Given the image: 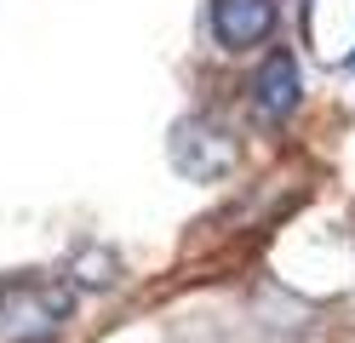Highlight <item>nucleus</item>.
<instances>
[{
	"instance_id": "nucleus-1",
	"label": "nucleus",
	"mask_w": 355,
	"mask_h": 343,
	"mask_svg": "<svg viewBox=\"0 0 355 343\" xmlns=\"http://www.w3.org/2000/svg\"><path fill=\"white\" fill-rule=\"evenodd\" d=\"M69 320V286L46 274L0 281V343H52Z\"/></svg>"
},
{
	"instance_id": "nucleus-2",
	"label": "nucleus",
	"mask_w": 355,
	"mask_h": 343,
	"mask_svg": "<svg viewBox=\"0 0 355 343\" xmlns=\"http://www.w3.org/2000/svg\"><path fill=\"white\" fill-rule=\"evenodd\" d=\"M172 160H178V172H189V177H201V183H218V177L235 166V143L212 121H184L178 137H172Z\"/></svg>"
},
{
	"instance_id": "nucleus-3",
	"label": "nucleus",
	"mask_w": 355,
	"mask_h": 343,
	"mask_svg": "<svg viewBox=\"0 0 355 343\" xmlns=\"http://www.w3.org/2000/svg\"><path fill=\"white\" fill-rule=\"evenodd\" d=\"M270 29H275V0H212V35L230 52L270 40Z\"/></svg>"
},
{
	"instance_id": "nucleus-4",
	"label": "nucleus",
	"mask_w": 355,
	"mask_h": 343,
	"mask_svg": "<svg viewBox=\"0 0 355 343\" xmlns=\"http://www.w3.org/2000/svg\"><path fill=\"white\" fill-rule=\"evenodd\" d=\"M252 109H258L263 126H275V121H286V114L298 109V63L286 58V52H275L270 63L258 69V80H252Z\"/></svg>"
},
{
	"instance_id": "nucleus-5",
	"label": "nucleus",
	"mask_w": 355,
	"mask_h": 343,
	"mask_svg": "<svg viewBox=\"0 0 355 343\" xmlns=\"http://www.w3.org/2000/svg\"><path fill=\"white\" fill-rule=\"evenodd\" d=\"M349 63H355V58H349Z\"/></svg>"
}]
</instances>
